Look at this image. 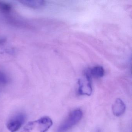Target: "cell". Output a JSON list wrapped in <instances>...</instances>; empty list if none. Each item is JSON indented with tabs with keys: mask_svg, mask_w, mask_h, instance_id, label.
<instances>
[{
	"mask_svg": "<svg viewBox=\"0 0 132 132\" xmlns=\"http://www.w3.org/2000/svg\"><path fill=\"white\" fill-rule=\"evenodd\" d=\"M82 112L80 109H76L71 112L67 119L61 123L57 129V132H66L76 125L81 120Z\"/></svg>",
	"mask_w": 132,
	"mask_h": 132,
	"instance_id": "obj_1",
	"label": "cell"
},
{
	"mask_svg": "<svg viewBox=\"0 0 132 132\" xmlns=\"http://www.w3.org/2000/svg\"><path fill=\"white\" fill-rule=\"evenodd\" d=\"M89 73L92 76L95 78H100L102 77L104 75V70L101 66H96L92 69H88Z\"/></svg>",
	"mask_w": 132,
	"mask_h": 132,
	"instance_id": "obj_7",
	"label": "cell"
},
{
	"mask_svg": "<svg viewBox=\"0 0 132 132\" xmlns=\"http://www.w3.org/2000/svg\"><path fill=\"white\" fill-rule=\"evenodd\" d=\"M33 126H36L39 132H47L53 125L52 120L48 117H44L35 121L30 122Z\"/></svg>",
	"mask_w": 132,
	"mask_h": 132,
	"instance_id": "obj_4",
	"label": "cell"
},
{
	"mask_svg": "<svg viewBox=\"0 0 132 132\" xmlns=\"http://www.w3.org/2000/svg\"><path fill=\"white\" fill-rule=\"evenodd\" d=\"M19 2L25 6L33 8V9H38L42 8L45 5V1H20Z\"/></svg>",
	"mask_w": 132,
	"mask_h": 132,
	"instance_id": "obj_6",
	"label": "cell"
},
{
	"mask_svg": "<svg viewBox=\"0 0 132 132\" xmlns=\"http://www.w3.org/2000/svg\"><path fill=\"white\" fill-rule=\"evenodd\" d=\"M12 6L10 4L4 2H0V11L5 13H10L11 11Z\"/></svg>",
	"mask_w": 132,
	"mask_h": 132,
	"instance_id": "obj_8",
	"label": "cell"
},
{
	"mask_svg": "<svg viewBox=\"0 0 132 132\" xmlns=\"http://www.w3.org/2000/svg\"><path fill=\"white\" fill-rule=\"evenodd\" d=\"M126 106L123 101L120 98L116 100L112 107L114 116L119 117L122 115L126 110Z\"/></svg>",
	"mask_w": 132,
	"mask_h": 132,
	"instance_id": "obj_5",
	"label": "cell"
},
{
	"mask_svg": "<svg viewBox=\"0 0 132 132\" xmlns=\"http://www.w3.org/2000/svg\"><path fill=\"white\" fill-rule=\"evenodd\" d=\"M8 81V78L6 74L3 72L0 71V82L1 83H6Z\"/></svg>",
	"mask_w": 132,
	"mask_h": 132,
	"instance_id": "obj_9",
	"label": "cell"
},
{
	"mask_svg": "<svg viewBox=\"0 0 132 132\" xmlns=\"http://www.w3.org/2000/svg\"><path fill=\"white\" fill-rule=\"evenodd\" d=\"M25 116L22 113H18L9 120L7 127L10 132H16L24 123Z\"/></svg>",
	"mask_w": 132,
	"mask_h": 132,
	"instance_id": "obj_3",
	"label": "cell"
},
{
	"mask_svg": "<svg viewBox=\"0 0 132 132\" xmlns=\"http://www.w3.org/2000/svg\"><path fill=\"white\" fill-rule=\"evenodd\" d=\"M91 77L87 69L85 72L84 76L79 80L78 92L80 95L89 96L92 94V87Z\"/></svg>",
	"mask_w": 132,
	"mask_h": 132,
	"instance_id": "obj_2",
	"label": "cell"
},
{
	"mask_svg": "<svg viewBox=\"0 0 132 132\" xmlns=\"http://www.w3.org/2000/svg\"><path fill=\"white\" fill-rule=\"evenodd\" d=\"M5 41V40L4 39H0V44L4 43Z\"/></svg>",
	"mask_w": 132,
	"mask_h": 132,
	"instance_id": "obj_10",
	"label": "cell"
}]
</instances>
